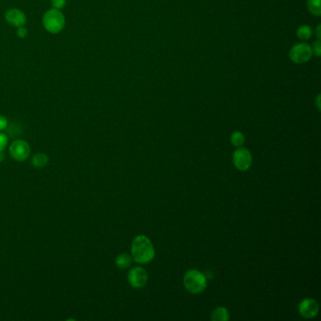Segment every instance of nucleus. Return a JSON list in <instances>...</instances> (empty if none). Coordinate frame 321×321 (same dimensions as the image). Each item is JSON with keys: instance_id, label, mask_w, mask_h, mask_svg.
<instances>
[{"instance_id": "f257e3e1", "label": "nucleus", "mask_w": 321, "mask_h": 321, "mask_svg": "<svg viewBox=\"0 0 321 321\" xmlns=\"http://www.w3.org/2000/svg\"><path fill=\"white\" fill-rule=\"evenodd\" d=\"M133 259L139 264H147L155 257V249L152 241L146 236H138L131 246Z\"/></svg>"}, {"instance_id": "f03ea898", "label": "nucleus", "mask_w": 321, "mask_h": 321, "mask_svg": "<svg viewBox=\"0 0 321 321\" xmlns=\"http://www.w3.org/2000/svg\"><path fill=\"white\" fill-rule=\"evenodd\" d=\"M184 286L191 294L202 293L207 288V277L197 269H190L184 276Z\"/></svg>"}, {"instance_id": "7ed1b4c3", "label": "nucleus", "mask_w": 321, "mask_h": 321, "mask_svg": "<svg viewBox=\"0 0 321 321\" xmlns=\"http://www.w3.org/2000/svg\"><path fill=\"white\" fill-rule=\"evenodd\" d=\"M43 23L48 32L56 34L63 29L65 26V18L62 12L53 8L45 13Z\"/></svg>"}, {"instance_id": "20e7f679", "label": "nucleus", "mask_w": 321, "mask_h": 321, "mask_svg": "<svg viewBox=\"0 0 321 321\" xmlns=\"http://www.w3.org/2000/svg\"><path fill=\"white\" fill-rule=\"evenodd\" d=\"M313 55L312 47L304 43H299L292 46L289 52L290 59L298 64H302L309 61Z\"/></svg>"}, {"instance_id": "39448f33", "label": "nucleus", "mask_w": 321, "mask_h": 321, "mask_svg": "<svg viewBox=\"0 0 321 321\" xmlns=\"http://www.w3.org/2000/svg\"><path fill=\"white\" fill-rule=\"evenodd\" d=\"M233 162L238 170L242 172L247 171L252 166V154L244 147H239L233 155Z\"/></svg>"}, {"instance_id": "423d86ee", "label": "nucleus", "mask_w": 321, "mask_h": 321, "mask_svg": "<svg viewBox=\"0 0 321 321\" xmlns=\"http://www.w3.org/2000/svg\"><path fill=\"white\" fill-rule=\"evenodd\" d=\"M10 154L16 161L26 160L30 155V147L27 141L17 139L10 145Z\"/></svg>"}, {"instance_id": "0eeeda50", "label": "nucleus", "mask_w": 321, "mask_h": 321, "mask_svg": "<svg viewBox=\"0 0 321 321\" xmlns=\"http://www.w3.org/2000/svg\"><path fill=\"white\" fill-rule=\"evenodd\" d=\"M128 282L131 287L135 288L143 287L148 282V273L144 268L135 267L131 268L128 273Z\"/></svg>"}, {"instance_id": "6e6552de", "label": "nucleus", "mask_w": 321, "mask_h": 321, "mask_svg": "<svg viewBox=\"0 0 321 321\" xmlns=\"http://www.w3.org/2000/svg\"><path fill=\"white\" fill-rule=\"evenodd\" d=\"M320 311L319 303L313 298H304L298 305V312L305 319L315 318Z\"/></svg>"}, {"instance_id": "1a4fd4ad", "label": "nucleus", "mask_w": 321, "mask_h": 321, "mask_svg": "<svg viewBox=\"0 0 321 321\" xmlns=\"http://www.w3.org/2000/svg\"><path fill=\"white\" fill-rule=\"evenodd\" d=\"M5 18L7 22L12 25L13 27H24V25L27 22L26 15L22 11L19 9H11L5 14Z\"/></svg>"}, {"instance_id": "9d476101", "label": "nucleus", "mask_w": 321, "mask_h": 321, "mask_svg": "<svg viewBox=\"0 0 321 321\" xmlns=\"http://www.w3.org/2000/svg\"><path fill=\"white\" fill-rule=\"evenodd\" d=\"M211 320L214 321H227L229 320V312L225 307H218L212 312Z\"/></svg>"}, {"instance_id": "9b49d317", "label": "nucleus", "mask_w": 321, "mask_h": 321, "mask_svg": "<svg viewBox=\"0 0 321 321\" xmlns=\"http://www.w3.org/2000/svg\"><path fill=\"white\" fill-rule=\"evenodd\" d=\"M132 263V257L127 253H122L116 258V265L121 269L128 268Z\"/></svg>"}, {"instance_id": "f8f14e48", "label": "nucleus", "mask_w": 321, "mask_h": 321, "mask_svg": "<svg viewBox=\"0 0 321 321\" xmlns=\"http://www.w3.org/2000/svg\"><path fill=\"white\" fill-rule=\"evenodd\" d=\"M48 157L46 156V154H43V153H39V154H36L34 157L32 158V160H31V164L34 166L35 168H44L46 167V165L48 164Z\"/></svg>"}, {"instance_id": "ddd939ff", "label": "nucleus", "mask_w": 321, "mask_h": 321, "mask_svg": "<svg viewBox=\"0 0 321 321\" xmlns=\"http://www.w3.org/2000/svg\"><path fill=\"white\" fill-rule=\"evenodd\" d=\"M312 35H313V31L309 26L304 25V26L299 27L297 29V37L301 41L309 40L310 38L312 37Z\"/></svg>"}, {"instance_id": "4468645a", "label": "nucleus", "mask_w": 321, "mask_h": 321, "mask_svg": "<svg viewBox=\"0 0 321 321\" xmlns=\"http://www.w3.org/2000/svg\"><path fill=\"white\" fill-rule=\"evenodd\" d=\"M307 8L315 16H321V0H307Z\"/></svg>"}, {"instance_id": "2eb2a0df", "label": "nucleus", "mask_w": 321, "mask_h": 321, "mask_svg": "<svg viewBox=\"0 0 321 321\" xmlns=\"http://www.w3.org/2000/svg\"><path fill=\"white\" fill-rule=\"evenodd\" d=\"M231 142L234 146L241 147L245 142V137L240 131H236L231 135Z\"/></svg>"}, {"instance_id": "dca6fc26", "label": "nucleus", "mask_w": 321, "mask_h": 321, "mask_svg": "<svg viewBox=\"0 0 321 321\" xmlns=\"http://www.w3.org/2000/svg\"><path fill=\"white\" fill-rule=\"evenodd\" d=\"M312 50H313V54H315L317 57H320V56H321V44L320 40L316 41V42L313 44Z\"/></svg>"}, {"instance_id": "f3484780", "label": "nucleus", "mask_w": 321, "mask_h": 321, "mask_svg": "<svg viewBox=\"0 0 321 321\" xmlns=\"http://www.w3.org/2000/svg\"><path fill=\"white\" fill-rule=\"evenodd\" d=\"M7 145H8V137L5 134L0 133V152L4 151Z\"/></svg>"}, {"instance_id": "a211bd4d", "label": "nucleus", "mask_w": 321, "mask_h": 321, "mask_svg": "<svg viewBox=\"0 0 321 321\" xmlns=\"http://www.w3.org/2000/svg\"><path fill=\"white\" fill-rule=\"evenodd\" d=\"M66 4V0H52V6L54 9L60 10L62 9Z\"/></svg>"}, {"instance_id": "6ab92c4d", "label": "nucleus", "mask_w": 321, "mask_h": 321, "mask_svg": "<svg viewBox=\"0 0 321 321\" xmlns=\"http://www.w3.org/2000/svg\"><path fill=\"white\" fill-rule=\"evenodd\" d=\"M8 126V120L6 117L0 115V131L6 129Z\"/></svg>"}, {"instance_id": "aec40b11", "label": "nucleus", "mask_w": 321, "mask_h": 321, "mask_svg": "<svg viewBox=\"0 0 321 321\" xmlns=\"http://www.w3.org/2000/svg\"><path fill=\"white\" fill-rule=\"evenodd\" d=\"M17 35H18L20 38H25V37L27 35V29L26 27H18Z\"/></svg>"}, {"instance_id": "412c9836", "label": "nucleus", "mask_w": 321, "mask_h": 321, "mask_svg": "<svg viewBox=\"0 0 321 321\" xmlns=\"http://www.w3.org/2000/svg\"><path fill=\"white\" fill-rule=\"evenodd\" d=\"M317 34H318V40H320V38H321V25H319L318 27H317Z\"/></svg>"}, {"instance_id": "4be33fe9", "label": "nucleus", "mask_w": 321, "mask_h": 321, "mask_svg": "<svg viewBox=\"0 0 321 321\" xmlns=\"http://www.w3.org/2000/svg\"><path fill=\"white\" fill-rule=\"evenodd\" d=\"M3 160H4V153L2 151V152H0V162H2Z\"/></svg>"}]
</instances>
